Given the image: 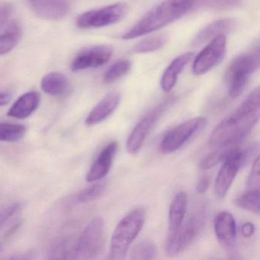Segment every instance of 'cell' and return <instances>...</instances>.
Returning a JSON list of instances; mask_svg holds the SVG:
<instances>
[{
    "label": "cell",
    "instance_id": "cell-1",
    "mask_svg": "<svg viewBox=\"0 0 260 260\" xmlns=\"http://www.w3.org/2000/svg\"><path fill=\"white\" fill-rule=\"evenodd\" d=\"M259 101V88L257 87L231 115L214 127L208 139L210 145L223 149L240 143L258 122Z\"/></svg>",
    "mask_w": 260,
    "mask_h": 260
},
{
    "label": "cell",
    "instance_id": "cell-2",
    "mask_svg": "<svg viewBox=\"0 0 260 260\" xmlns=\"http://www.w3.org/2000/svg\"><path fill=\"white\" fill-rule=\"evenodd\" d=\"M194 3L196 0H164L150 10L122 39L131 40L161 29L192 10Z\"/></svg>",
    "mask_w": 260,
    "mask_h": 260
},
{
    "label": "cell",
    "instance_id": "cell-3",
    "mask_svg": "<svg viewBox=\"0 0 260 260\" xmlns=\"http://www.w3.org/2000/svg\"><path fill=\"white\" fill-rule=\"evenodd\" d=\"M145 210L136 208L124 216L117 224L112 239L109 258L113 260L124 259L132 242L141 232L145 221Z\"/></svg>",
    "mask_w": 260,
    "mask_h": 260
},
{
    "label": "cell",
    "instance_id": "cell-4",
    "mask_svg": "<svg viewBox=\"0 0 260 260\" xmlns=\"http://www.w3.org/2000/svg\"><path fill=\"white\" fill-rule=\"evenodd\" d=\"M259 48L245 53L233 60L226 74L228 94L232 99L240 96L246 89L249 77L259 68Z\"/></svg>",
    "mask_w": 260,
    "mask_h": 260
},
{
    "label": "cell",
    "instance_id": "cell-5",
    "mask_svg": "<svg viewBox=\"0 0 260 260\" xmlns=\"http://www.w3.org/2000/svg\"><path fill=\"white\" fill-rule=\"evenodd\" d=\"M257 150H258V144L245 150L233 147L228 150L214 182V193L217 198L225 197L239 170L246 165L249 158Z\"/></svg>",
    "mask_w": 260,
    "mask_h": 260
},
{
    "label": "cell",
    "instance_id": "cell-6",
    "mask_svg": "<svg viewBox=\"0 0 260 260\" xmlns=\"http://www.w3.org/2000/svg\"><path fill=\"white\" fill-rule=\"evenodd\" d=\"M106 243L103 217H95L88 223L75 245L74 258L91 259L101 255Z\"/></svg>",
    "mask_w": 260,
    "mask_h": 260
},
{
    "label": "cell",
    "instance_id": "cell-7",
    "mask_svg": "<svg viewBox=\"0 0 260 260\" xmlns=\"http://www.w3.org/2000/svg\"><path fill=\"white\" fill-rule=\"evenodd\" d=\"M205 218V210H199L188 220L182 222L176 231L170 234L166 243L167 255L175 256L183 252L196 240L203 226Z\"/></svg>",
    "mask_w": 260,
    "mask_h": 260
},
{
    "label": "cell",
    "instance_id": "cell-8",
    "mask_svg": "<svg viewBox=\"0 0 260 260\" xmlns=\"http://www.w3.org/2000/svg\"><path fill=\"white\" fill-rule=\"evenodd\" d=\"M128 13V7L117 3L103 8L90 10L79 16L77 25L80 29L103 28L121 22Z\"/></svg>",
    "mask_w": 260,
    "mask_h": 260
},
{
    "label": "cell",
    "instance_id": "cell-9",
    "mask_svg": "<svg viewBox=\"0 0 260 260\" xmlns=\"http://www.w3.org/2000/svg\"><path fill=\"white\" fill-rule=\"evenodd\" d=\"M206 124L205 117H196L173 127L164 135L159 144V150L164 154L177 151Z\"/></svg>",
    "mask_w": 260,
    "mask_h": 260
},
{
    "label": "cell",
    "instance_id": "cell-10",
    "mask_svg": "<svg viewBox=\"0 0 260 260\" xmlns=\"http://www.w3.org/2000/svg\"><path fill=\"white\" fill-rule=\"evenodd\" d=\"M173 102H174L173 98L166 100L146 115V116L135 126L132 133L129 135L127 144H126L127 151L131 155L137 154L141 150L146 138Z\"/></svg>",
    "mask_w": 260,
    "mask_h": 260
},
{
    "label": "cell",
    "instance_id": "cell-11",
    "mask_svg": "<svg viewBox=\"0 0 260 260\" xmlns=\"http://www.w3.org/2000/svg\"><path fill=\"white\" fill-rule=\"evenodd\" d=\"M226 52V38L220 35L214 39L199 53L193 63L192 71L200 76L209 72L224 58Z\"/></svg>",
    "mask_w": 260,
    "mask_h": 260
},
{
    "label": "cell",
    "instance_id": "cell-12",
    "mask_svg": "<svg viewBox=\"0 0 260 260\" xmlns=\"http://www.w3.org/2000/svg\"><path fill=\"white\" fill-rule=\"evenodd\" d=\"M113 54V48L108 45H95L80 51L77 54L71 68L74 72L100 68L106 64Z\"/></svg>",
    "mask_w": 260,
    "mask_h": 260
},
{
    "label": "cell",
    "instance_id": "cell-13",
    "mask_svg": "<svg viewBox=\"0 0 260 260\" xmlns=\"http://www.w3.org/2000/svg\"><path fill=\"white\" fill-rule=\"evenodd\" d=\"M32 11L42 19L59 20L69 13L68 0H27Z\"/></svg>",
    "mask_w": 260,
    "mask_h": 260
},
{
    "label": "cell",
    "instance_id": "cell-14",
    "mask_svg": "<svg viewBox=\"0 0 260 260\" xmlns=\"http://www.w3.org/2000/svg\"><path fill=\"white\" fill-rule=\"evenodd\" d=\"M117 150L118 143L116 141L109 143L101 150L86 175L88 182L101 180L107 176L112 168Z\"/></svg>",
    "mask_w": 260,
    "mask_h": 260
},
{
    "label": "cell",
    "instance_id": "cell-15",
    "mask_svg": "<svg viewBox=\"0 0 260 260\" xmlns=\"http://www.w3.org/2000/svg\"><path fill=\"white\" fill-rule=\"evenodd\" d=\"M120 101L121 95L119 92L117 91L109 92L91 110L85 120V124L87 126H93L105 121L116 110Z\"/></svg>",
    "mask_w": 260,
    "mask_h": 260
},
{
    "label": "cell",
    "instance_id": "cell-16",
    "mask_svg": "<svg viewBox=\"0 0 260 260\" xmlns=\"http://www.w3.org/2000/svg\"><path fill=\"white\" fill-rule=\"evenodd\" d=\"M214 232L217 240L226 245L231 246L237 237V224L232 214L228 211L219 213L214 222Z\"/></svg>",
    "mask_w": 260,
    "mask_h": 260
},
{
    "label": "cell",
    "instance_id": "cell-17",
    "mask_svg": "<svg viewBox=\"0 0 260 260\" xmlns=\"http://www.w3.org/2000/svg\"><path fill=\"white\" fill-rule=\"evenodd\" d=\"M41 95L36 91L21 95L9 110L7 115L16 119H25L31 116L39 107Z\"/></svg>",
    "mask_w": 260,
    "mask_h": 260
},
{
    "label": "cell",
    "instance_id": "cell-18",
    "mask_svg": "<svg viewBox=\"0 0 260 260\" xmlns=\"http://www.w3.org/2000/svg\"><path fill=\"white\" fill-rule=\"evenodd\" d=\"M236 25V21L232 19L214 21L197 33L193 39L192 45L194 47L199 46L220 35L226 36V34L234 29Z\"/></svg>",
    "mask_w": 260,
    "mask_h": 260
},
{
    "label": "cell",
    "instance_id": "cell-19",
    "mask_svg": "<svg viewBox=\"0 0 260 260\" xmlns=\"http://www.w3.org/2000/svg\"><path fill=\"white\" fill-rule=\"evenodd\" d=\"M194 54L191 52L185 53L175 58L164 71L161 79L160 86L166 92H170L176 86L179 74L183 71L184 68L191 61Z\"/></svg>",
    "mask_w": 260,
    "mask_h": 260
},
{
    "label": "cell",
    "instance_id": "cell-20",
    "mask_svg": "<svg viewBox=\"0 0 260 260\" xmlns=\"http://www.w3.org/2000/svg\"><path fill=\"white\" fill-rule=\"evenodd\" d=\"M188 205V194L181 191L173 198L169 211V231L170 234L176 231L185 220Z\"/></svg>",
    "mask_w": 260,
    "mask_h": 260
},
{
    "label": "cell",
    "instance_id": "cell-21",
    "mask_svg": "<svg viewBox=\"0 0 260 260\" xmlns=\"http://www.w3.org/2000/svg\"><path fill=\"white\" fill-rule=\"evenodd\" d=\"M68 78L64 74L58 72H52L43 77L41 83L42 90L52 96L62 95L68 90Z\"/></svg>",
    "mask_w": 260,
    "mask_h": 260
},
{
    "label": "cell",
    "instance_id": "cell-22",
    "mask_svg": "<svg viewBox=\"0 0 260 260\" xmlns=\"http://www.w3.org/2000/svg\"><path fill=\"white\" fill-rule=\"evenodd\" d=\"M22 37V28L17 21H13L0 32V55L13 51Z\"/></svg>",
    "mask_w": 260,
    "mask_h": 260
},
{
    "label": "cell",
    "instance_id": "cell-23",
    "mask_svg": "<svg viewBox=\"0 0 260 260\" xmlns=\"http://www.w3.org/2000/svg\"><path fill=\"white\" fill-rule=\"evenodd\" d=\"M235 203L242 209L259 214V190H246L236 199Z\"/></svg>",
    "mask_w": 260,
    "mask_h": 260
},
{
    "label": "cell",
    "instance_id": "cell-24",
    "mask_svg": "<svg viewBox=\"0 0 260 260\" xmlns=\"http://www.w3.org/2000/svg\"><path fill=\"white\" fill-rule=\"evenodd\" d=\"M167 37L165 36H154L144 39L138 42L132 48V52L135 54H145L153 52L161 49L167 44Z\"/></svg>",
    "mask_w": 260,
    "mask_h": 260
},
{
    "label": "cell",
    "instance_id": "cell-25",
    "mask_svg": "<svg viewBox=\"0 0 260 260\" xmlns=\"http://www.w3.org/2000/svg\"><path fill=\"white\" fill-rule=\"evenodd\" d=\"M156 246L150 240H145L135 245L131 252L132 259H152L156 256Z\"/></svg>",
    "mask_w": 260,
    "mask_h": 260
},
{
    "label": "cell",
    "instance_id": "cell-26",
    "mask_svg": "<svg viewBox=\"0 0 260 260\" xmlns=\"http://www.w3.org/2000/svg\"><path fill=\"white\" fill-rule=\"evenodd\" d=\"M240 4V0H196L194 9L226 10L235 8Z\"/></svg>",
    "mask_w": 260,
    "mask_h": 260
},
{
    "label": "cell",
    "instance_id": "cell-27",
    "mask_svg": "<svg viewBox=\"0 0 260 260\" xmlns=\"http://www.w3.org/2000/svg\"><path fill=\"white\" fill-rule=\"evenodd\" d=\"M131 68H132V63L130 60H121L115 62L105 74V83H114L118 79L126 75L130 71Z\"/></svg>",
    "mask_w": 260,
    "mask_h": 260
},
{
    "label": "cell",
    "instance_id": "cell-28",
    "mask_svg": "<svg viewBox=\"0 0 260 260\" xmlns=\"http://www.w3.org/2000/svg\"><path fill=\"white\" fill-rule=\"evenodd\" d=\"M106 189V185L105 182H99L94 184L85 189L82 190L77 194V200L81 203H88L96 200L99 198L101 197L104 194Z\"/></svg>",
    "mask_w": 260,
    "mask_h": 260
},
{
    "label": "cell",
    "instance_id": "cell-29",
    "mask_svg": "<svg viewBox=\"0 0 260 260\" xmlns=\"http://www.w3.org/2000/svg\"><path fill=\"white\" fill-rule=\"evenodd\" d=\"M228 148L219 149L218 150L210 153L209 154L207 155L205 157L203 158L199 164V167L202 170H208L210 169L213 168L215 167L217 164L222 162L228 153Z\"/></svg>",
    "mask_w": 260,
    "mask_h": 260
},
{
    "label": "cell",
    "instance_id": "cell-30",
    "mask_svg": "<svg viewBox=\"0 0 260 260\" xmlns=\"http://www.w3.org/2000/svg\"><path fill=\"white\" fill-rule=\"evenodd\" d=\"M259 157L257 156L254 160L250 173L246 182V190H259Z\"/></svg>",
    "mask_w": 260,
    "mask_h": 260
},
{
    "label": "cell",
    "instance_id": "cell-31",
    "mask_svg": "<svg viewBox=\"0 0 260 260\" xmlns=\"http://www.w3.org/2000/svg\"><path fill=\"white\" fill-rule=\"evenodd\" d=\"M14 11V6L12 3L4 2L0 4V31L7 26L9 20Z\"/></svg>",
    "mask_w": 260,
    "mask_h": 260
},
{
    "label": "cell",
    "instance_id": "cell-32",
    "mask_svg": "<svg viewBox=\"0 0 260 260\" xmlns=\"http://www.w3.org/2000/svg\"><path fill=\"white\" fill-rule=\"evenodd\" d=\"M20 204L14 203L0 210V226H2L6 222L8 221L19 211V210H20Z\"/></svg>",
    "mask_w": 260,
    "mask_h": 260
},
{
    "label": "cell",
    "instance_id": "cell-33",
    "mask_svg": "<svg viewBox=\"0 0 260 260\" xmlns=\"http://www.w3.org/2000/svg\"><path fill=\"white\" fill-rule=\"evenodd\" d=\"M255 225L251 222H246L243 223L240 226V234L243 237L248 238V237H252L255 232Z\"/></svg>",
    "mask_w": 260,
    "mask_h": 260
},
{
    "label": "cell",
    "instance_id": "cell-34",
    "mask_svg": "<svg viewBox=\"0 0 260 260\" xmlns=\"http://www.w3.org/2000/svg\"><path fill=\"white\" fill-rule=\"evenodd\" d=\"M210 185V179L208 176H204L198 182L197 186H196V191L199 194H204L206 192L208 187Z\"/></svg>",
    "mask_w": 260,
    "mask_h": 260
},
{
    "label": "cell",
    "instance_id": "cell-35",
    "mask_svg": "<svg viewBox=\"0 0 260 260\" xmlns=\"http://www.w3.org/2000/svg\"><path fill=\"white\" fill-rule=\"evenodd\" d=\"M13 93L7 89H0V107L7 106L11 101Z\"/></svg>",
    "mask_w": 260,
    "mask_h": 260
},
{
    "label": "cell",
    "instance_id": "cell-36",
    "mask_svg": "<svg viewBox=\"0 0 260 260\" xmlns=\"http://www.w3.org/2000/svg\"><path fill=\"white\" fill-rule=\"evenodd\" d=\"M0 141H6L5 136L1 131H0Z\"/></svg>",
    "mask_w": 260,
    "mask_h": 260
},
{
    "label": "cell",
    "instance_id": "cell-37",
    "mask_svg": "<svg viewBox=\"0 0 260 260\" xmlns=\"http://www.w3.org/2000/svg\"><path fill=\"white\" fill-rule=\"evenodd\" d=\"M2 244H1V243H0V252H1V250H2Z\"/></svg>",
    "mask_w": 260,
    "mask_h": 260
}]
</instances>
